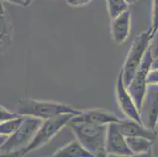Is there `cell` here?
I'll return each instance as SVG.
<instances>
[{"instance_id":"cell-8","label":"cell","mask_w":158,"mask_h":157,"mask_svg":"<svg viewBox=\"0 0 158 157\" xmlns=\"http://www.w3.org/2000/svg\"><path fill=\"white\" fill-rule=\"evenodd\" d=\"M107 156H132L133 153L128 148L126 138L120 130L117 123H110L107 126L106 140Z\"/></svg>"},{"instance_id":"cell-26","label":"cell","mask_w":158,"mask_h":157,"mask_svg":"<svg viewBox=\"0 0 158 157\" xmlns=\"http://www.w3.org/2000/svg\"><path fill=\"white\" fill-rule=\"evenodd\" d=\"M32 2V0H24V6H28L31 5Z\"/></svg>"},{"instance_id":"cell-15","label":"cell","mask_w":158,"mask_h":157,"mask_svg":"<svg viewBox=\"0 0 158 157\" xmlns=\"http://www.w3.org/2000/svg\"><path fill=\"white\" fill-rule=\"evenodd\" d=\"M54 157H93L76 139L57 149L52 155Z\"/></svg>"},{"instance_id":"cell-6","label":"cell","mask_w":158,"mask_h":157,"mask_svg":"<svg viewBox=\"0 0 158 157\" xmlns=\"http://www.w3.org/2000/svg\"><path fill=\"white\" fill-rule=\"evenodd\" d=\"M153 60V58L151 55V52H150L149 46V48L146 50V54H145L144 57L142 60V62L136 71L134 77L132 78L131 81L127 86V91L131 96L138 110H139L140 109L143 96L146 92V86H147L146 79H147V75L149 70L151 69Z\"/></svg>"},{"instance_id":"cell-13","label":"cell","mask_w":158,"mask_h":157,"mask_svg":"<svg viewBox=\"0 0 158 157\" xmlns=\"http://www.w3.org/2000/svg\"><path fill=\"white\" fill-rule=\"evenodd\" d=\"M118 127L123 136L127 137H143L156 142L157 139V132L156 130L146 128L142 123L131 119H122L117 123Z\"/></svg>"},{"instance_id":"cell-22","label":"cell","mask_w":158,"mask_h":157,"mask_svg":"<svg viewBox=\"0 0 158 157\" xmlns=\"http://www.w3.org/2000/svg\"><path fill=\"white\" fill-rule=\"evenodd\" d=\"M92 0H66V3L72 7H81L90 3Z\"/></svg>"},{"instance_id":"cell-11","label":"cell","mask_w":158,"mask_h":157,"mask_svg":"<svg viewBox=\"0 0 158 157\" xmlns=\"http://www.w3.org/2000/svg\"><path fill=\"white\" fill-rule=\"evenodd\" d=\"M14 43V26L9 13L0 0V56L9 50Z\"/></svg>"},{"instance_id":"cell-25","label":"cell","mask_w":158,"mask_h":157,"mask_svg":"<svg viewBox=\"0 0 158 157\" xmlns=\"http://www.w3.org/2000/svg\"><path fill=\"white\" fill-rule=\"evenodd\" d=\"M7 138L8 137L7 136H3V135H0V148H1V146H2V145H3L4 142H6V140L7 139Z\"/></svg>"},{"instance_id":"cell-18","label":"cell","mask_w":158,"mask_h":157,"mask_svg":"<svg viewBox=\"0 0 158 157\" xmlns=\"http://www.w3.org/2000/svg\"><path fill=\"white\" fill-rule=\"evenodd\" d=\"M150 29V40L158 31V0H153L152 10V26Z\"/></svg>"},{"instance_id":"cell-27","label":"cell","mask_w":158,"mask_h":157,"mask_svg":"<svg viewBox=\"0 0 158 157\" xmlns=\"http://www.w3.org/2000/svg\"><path fill=\"white\" fill-rule=\"evenodd\" d=\"M138 0H126V2H127L128 5H132V4H135Z\"/></svg>"},{"instance_id":"cell-7","label":"cell","mask_w":158,"mask_h":157,"mask_svg":"<svg viewBox=\"0 0 158 157\" xmlns=\"http://www.w3.org/2000/svg\"><path fill=\"white\" fill-rule=\"evenodd\" d=\"M139 112L143 126L156 129L158 121V84H147Z\"/></svg>"},{"instance_id":"cell-20","label":"cell","mask_w":158,"mask_h":157,"mask_svg":"<svg viewBox=\"0 0 158 157\" xmlns=\"http://www.w3.org/2000/svg\"><path fill=\"white\" fill-rule=\"evenodd\" d=\"M19 115L18 113H16L15 112H11L9 109H6V108L0 105V122L7 120V119H13V118L17 117Z\"/></svg>"},{"instance_id":"cell-23","label":"cell","mask_w":158,"mask_h":157,"mask_svg":"<svg viewBox=\"0 0 158 157\" xmlns=\"http://www.w3.org/2000/svg\"><path fill=\"white\" fill-rule=\"evenodd\" d=\"M5 1L10 2V3L24 6V0H5Z\"/></svg>"},{"instance_id":"cell-28","label":"cell","mask_w":158,"mask_h":157,"mask_svg":"<svg viewBox=\"0 0 158 157\" xmlns=\"http://www.w3.org/2000/svg\"><path fill=\"white\" fill-rule=\"evenodd\" d=\"M157 124H158V121H157Z\"/></svg>"},{"instance_id":"cell-5","label":"cell","mask_w":158,"mask_h":157,"mask_svg":"<svg viewBox=\"0 0 158 157\" xmlns=\"http://www.w3.org/2000/svg\"><path fill=\"white\" fill-rule=\"evenodd\" d=\"M150 43V29L143 31L135 37L131 48L128 51L123 67L120 69L122 72L123 81L127 87L132 78L134 77L136 71L140 65L142 60L149 48Z\"/></svg>"},{"instance_id":"cell-17","label":"cell","mask_w":158,"mask_h":157,"mask_svg":"<svg viewBox=\"0 0 158 157\" xmlns=\"http://www.w3.org/2000/svg\"><path fill=\"white\" fill-rule=\"evenodd\" d=\"M106 2L108 14L111 20L128 10L129 5L126 0H106Z\"/></svg>"},{"instance_id":"cell-12","label":"cell","mask_w":158,"mask_h":157,"mask_svg":"<svg viewBox=\"0 0 158 157\" xmlns=\"http://www.w3.org/2000/svg\"><path fill=\"white\" fill-rule=\"evenodd\" d=\"M131 26V16L128 10L111 20L112 39L116 44L120 45L125 43L130 35Z\"/></svg>"},{"instance_id":"cell-21","label":"cell","mask_w":158,"mask_h":157,"mask_svg":"<svg viewBox=\"0 0 158 157\" xmlns=\"http://www.w3.org/2000/svg\"><path fill=\"white\" fill-rule=\"evenodd\" d=\"M146 82L147 84H158V68H151L149 70Z\"/></svg>"},{"instance_id":"cell-3","label":"cell","mask_w":158,"mask_h":157,"mask_svg":"<svg viewBox=\"0 0 158 157\" xmlns=\"http://www.w3.org/2000/svg\"><path fill=\"white\" fill-rule=\"evenodd\" d=\"M43 121L39 118L24 116L21 126L7 138L1 146L0 155L20 156L21 152L31 143Z\"/></svg>"},{"instance_id":"cell-2","label":"cell","mask_w":158,"mask_h":157,"mask_svg":"<svg viewBox=\"0 0 158 157\" xmlns=\"http://www.w3.org/2000/svg\"><path fill=\"white\" fill-rule=\"evenodd\" d=\"M81 112V110L74 109L67 104L28 97L20 99L15 109V112L19 116H32L43 120L65 113H71L77 116Z\"/></svg>"},{"instance_id":"cell-24","label":"cell","mask_w":158,"mask_h":157,"mask_svg":"<svg viewBox=\"0 0 158 157\" xmlns=\"http://www.w3.org/2000/svg\"><path fill=\"white\" fill-rule=\"evenodd\" d=\"M151 68H158V57L153 59V63H152Z\"/></svg>"},{"instance_id":"cell-16","label":"cell","mask_w":158,"mask_h":157,"mask_svg":"<svg viewBox=\"0 0 158 157\" xmlns=\"http://www.w3.org/2000/svg\"><path fill=\"white\" fill-rule=\"evenodd\" d=\"M24 116H18L13 119L0 122V135L9 137L18 129L24 120Z\"/></svg>"},{"instance_id":"cell-1","label":"cell","mask_w":158,"mask_h":157,"mask_svg":"<svg viewBox=\"0 0 158 157\" xmlns=\"http://www.w3.org/2000/svg\"><path fill=\"white\" fill-rule=\"evenodd\" d=\"M67 126L76 136V139L93 157L107 156L106 140L108 125H95L84 122L69 121Z\"/></svg>"},{"instance_id":"cell-10","label":"cell","mask_w":158,"mask_h":157,"mask_svg":"<svg viewBox=\"0 0 158 157\" xmlns=\"http://www.w3.org/2000/svg\"><path fill=\"white\" fill-rule=\"evenodd\" d=\"M115 113L103 109H92L82 111L81 113L74 116L70 121L84 122L95 125H108L110 123H118L121 120Z\"/></svg>"},{"instance_id":"cell-14","label":"cell","mask_w":158,"mask_h":157,"mask_svg":"<svg viewBox=\"0 0 158 157\" xmlns=\"http://www.w3.org/2000/svg\"><path fill=\"white\" fill-rule=\"evenodd\" d=\"M128 148L134 155H144L150 154L155 142L143 137H127Z\"/></svg>"},{"instance_id":"cell-9","label":"cell","mask_w":158,"mask_h":157,"mask_svg":"<svg viewBox=\"0 0 158 157\" xmlns=\"http://www.w3.org/2000/svg\"><path fill=\"white\" fill-rule=\"evenodd\" d=\"M115 90H116V101L118 103L119 108L123 112V114L127 119H133L142 123L139 110L131 96L127 91V87L123 83L121 71H120L117 80H116Z\"/></svg>"},{"instance_id":"cell-4","label":"cell","mask_w":158,"mask_h":157,"mask_svg":"<svg viewBox=\"0 0 158 157\" xmlns=\"http://www.w3.org/2000/svg\"><path fill=\"white\" fill-rule=\"evenodd\" d=\"M74 116L76 115L65 113L44 119L31 143L21 152L20 156H24L31 152L41 149L49 143L64 126H67Z\"/></svg>"},{"instance_id":"cell-19","label":"cell","mask_w":158,"mask_h":157,"mask_svg":"<svg viewBox=\"0 0 158 157\" xmlns=\"http://www.w3.org/2000/svg\"><path fill=\"white\" fill-rule=\"evenodd\" d=\"M149 49L153 59L158 57V31L153 36L149 43Z\"/></svg>"}]
</instances>
